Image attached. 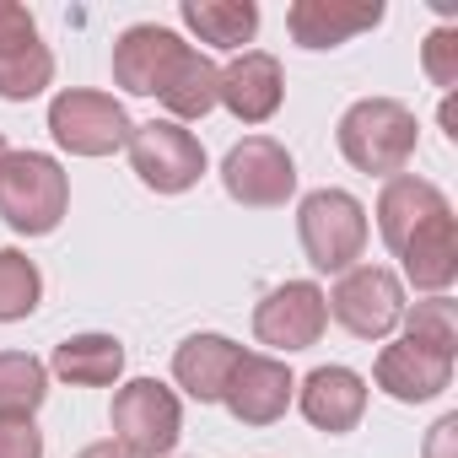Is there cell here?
<instances>
[{
  "mask_svg": "<svg viewBox=\"0 0 458 458\" xmlns=\"http://www.w3.org/2000/svg\"><path fill=\"white\" fill-rule=\"evenodd\" d=\"M345 162L356 173H377V178H394L410 167L415 157V140H420V124L415 114L399 103V98H361L340 114V130H335Z\"/></svg>",
  "mask_w": 458,
  "mask_h": 458,
  "instance_id": "1",
  "label": "cell"
},
{
  "mask_svg": "<svg viewBox=\"0 0 458 458\" xmlns=\"http://www.w3.org/2000/svg\"><path fill=\"white\" fill-rule=\"evenodd\" d=\"M71 178L44 151H6L0 157V216L22 238H49L65 221Z\"/></svg>",
  "mask_w": 458,
  "mask_h": 458,
  "instance_id": "2",
  "label": "cell"
},
{
  "mask_svg": "<svg viewBox=\"0 0 458 458\" xmlns=\"http://www.w3.org/2000/svg\"><path fill=\"white\" fill-rule=\"evenodd\" d=\"M297 238H302V254L313 270L345 276L367 249V210L345 189H313L297 205Z\"/></svg>",
  "mask_w": 458,
  "mask_h": 458,
  "instance_id": "3",
  "label": "cell"
},
{
  "mask_svg": "<svg viewBox=\"0 0 458 458\" xmlns=\"http://www.w3.org/2000/svg\"><path fill=\"white\" fill-rule=\"evenodd\" d=\"M114 442L130 458H167L183 437V404L167 383L157 377H135L114 394Z\"/></svg>",
  "mask_w": 458,
  "mask_h": 458,
  "instance_id": "4",
  "label": "cell"
},
{
  "mask_svg": "<svg viewBox=\"0 0 458 458\" xmlns=\"http://www.w3.org/2000/svg\"><path fill=\"white\" fill-rule=\"evenodd\" d=\"M49 135L71 157H114V151L130 146L135 124H130V114H124V103L114 92L71 87V92H60L49 103Z\"/></svg>",
  "mask_w": 458,
  "mask_h": 458,
  "instance_id": "5",
  "label": "cell"
},
{
  "mask_svg": "<svg viewBox=\"0 0 458 458\" xmlns=\"http://www.w3.org/2000/svg\"><path fill=\"white\" fill-rule=\"evenodd\" d=\"M324 302H329V318L345 324L356 340H388L404 318V286L383 265H351Z\"/></svg>",
  "mask_w": 458,
  "mask_h": 458,
  "instance_id": "6",
  "label": "cell"
},
{
  "mask_svg": "<svg viewBox=\"0 0 458 458\" xmlns=\"http://www.w3.org/2000/svg\"><path fill=\"white\" fill-rule=\"evenodd\" d=\"M221 189L249 210H276L297 194V162L270 135H243L221 162Z\"/></svg>",
  "mask_w": 458,
  "mask_h": 458,
  "instance_id": "7",
  "label": "cell"
},
{
  "mask_svg": "<svg viewBox=\"0 0 458 458\" xmlns=\"http://www.w3.org/2000/svg\"><path fill=\"white\" fill-rule=\"evenodd\" d=\"M124 151H130L135 178H140L146 189H157V194H183V189H194L199 173H205V146H199L183 124H173V119H146V124H135V135H130Z\"/></svg>",
  "mask_w": 458,
  "mask_h": 458,
  "instance_id": "8",
  "label": "cell"
},
{
  "mask_svg": "<svg viewBox=\"0 0 458 458\" xmlns=\"http://www.w3.org/2000/svg\"><path fill=\"white\" fill-rule=\"evenodd\" d=\"M183 60H189V44L157 22H135L114 38V81L135 98H162Z\"/></svg>",
  "mask_w": 458,
  "mask_h": 458,
  "instance_id": "9",
  "label": "cell"
},
{
  "mask_svg": "<svg viewBox=\"0 0 458 458\" xmlns=\"http://www.w3.org/2000/svg\"><path fill=\"white\" fill-rule=\"evenodd\" d=\"M324 329H329V302H324V286L313 281H286L254 308V335L270 351H308L318 345Z\"/></svg>",
  "mask_w": 458,
  "mask_h": 458,
  "instance_id": "10",
  "label": "cell"
},
{
  "mask_svg": "<svg viewBox=\"0 0 458 458\" xmlns=\"http://www.w3.org/2000/svg\"><path fill=\"white\" fill-rule=\"evenodd\" d=\"M281 98H286V71H281V60L265 55V49H243L233 65L216 71V103L233 114L238 124H265V119H276Z\"/></svg>",
  "mask_w": 458,
  "mask_h": 458,
  "instance_id": "11",
  "label": "cell"
},
{
  "mask_svg": "<svg viewBox=\"0 0 458 458\" xmlns=\"http://www.w3.org/2000/svg\"><path fill=\"white\" fill-rule=\"evenodd\" d=\"M292 399H297L292 367L281 356H254V351H243L233 383H226V394H221V404L233 410V420H243V426H276Z\"/></svg>",
  "mask_w": 458,
  "mask_h": 458,
  "instance_id": "12",
  "label": "cell"
},
{
  "mask_svg": "<svg viewBox=\"0 0 458 458\" xmlns=\"http://www.w3.org/2000/svg\"><path fill=\"white\" fill-rule=\"evenodd\" d=\"M372 377H377V388H383L388 399H399V404H426V399H437V394L453 383V356L426 351V345H415V340L404 335V340L383 345Z\"/></svg>",
  "mask_w": 458,
  "mask_h": 458,
  "instance_id": "13",
  "label": "cell"
},
{
  "mask_svg": "<svg viewBox=\"0 0 458 458\" xmlns=\"http://www.w3.org/2000/svg\"><path fill=\"white\" fill-rule=\"evenodd\" d=\"M297 404L302 415L329 431V437H345L356 431V420L367 415V377L351 372V367H313L302 383H297Z\"/></svg>",
  "mask_w": 458,
  "mask_h": 458,
  "instance_id": "14",
  "label": "cell"
},
{
  "mask_svg": "<svg viewBox=\"0 0 458 458\" xmlns=\"http://www.w3.org/2000/svg\"><path fill=\"white\" fill-rule=\"evenodd\" d=\"M447 210H453V205H447V194H442L431 178L394 173V178L383 183V194H377V233H383L388 254H399L426 221H437V216H447Z\"/></svg>",
  "mask_w": 458,
  "mask_h": 458,
  "instance_id": "15",
  "label": "cell"
},
{
  "mask_svg": "<svg viewBox=\"0 0 458 458\" xmlns=\"http://www.w3.org/2000/svg\"><path fill=\"white\" fill-rule=\"evenodd\" d=\"M243 361V345L238 340H226V335H189L178 351H173V377L189 399L199 404H221L226 383H233Z\"/></svg>",
  "mask_w": 458,
  "mask_h": 458,
  "instance_id": "16",
  "label": "cell"
},
{
  "mask_svg": "<svg viewBox=\"0 0 458 458\" xmlns=\"http://www.w3.org/2000/svg\"><path fill=\"white\" fill-rule=\"evenodd\" d=\"M377 22H383L377 0H367V6H351V0H297L286 12V28L302 49H340Z\"/></svg>",
  "mask_w": 458,
  "mask_h": 458,
  "instance_id": "17",
  "label": "cell"
},
{
  "mask_svg": "<svg viewBox=\"0 0 458 458\" xmlns=\"http://www.w3.org/2000/svg\"><path fill=\"white\" fill-rule=\"evenodd\" d=\"M394 259L404 265V281H410L415 292L442 297V292L458 281V226H453V210L437 216V221H426Z\"/></svg>",
  "mask_w": 458,
  "mask_h": 458,
  "instance_id": "18",
  "label": "cell"
},
{
  "mask_svg": "<svg viewBox=\"0 0 458 458\" xmlns=\"http://www.w3.org/2000/svg\"><path fill=\"white\" fill-rule=\"evenodd\" d=\"M49 367H55V377H65L76 388H108L124 372V345L114 335H71L55 345Z\"/></svg>",
  "mask_w": 458,
  "mask_h": 458,
  "instance_id": "19",
  "label": "cell"
},
{
  "mask_svg": "<svg viewBox=\"0 0 458 458\" xmlns=\"http://www.w3.org/2000/svg\"><path fill=\"white\" fill-rule=\"evenodd\" d=\"M178 17L210 49H243L259 33V6H254V0H183Z\"/></svg>",
  "mask_w": 458,
  "mask_h": 458,
  "instance_id": "20",
  "label": "cell"
},
{
  "mask_svg": "<svg viewBox=\"0 0 458 458\" xmlns=\"http://www.w3.org/2000/svg\"><path fill=\"white\" fill-rule=\"evenodd\" d=\"M49 399V367L28 351H0V420H33Z\"/></svg>",
  "mask_w": 458,
  "mask_h": 458,
  "instance_id": "21",
  "label": "cell"
},
{
  "mask_svg": "<svg viewBox=\"0 0 458 458\" xmlns=\"http://www.w3.org/2000/svg\"><path fill=\"white\" fill-rule=\"evenodd\" d=\"M49 81H55V55H49L44 38H28V44L0 49V98H6V103H28Z\"/></svg>",
  "mask_w": 458,
  "mask_h": 458,
  "instance_id": "22",
  "label": "cell"
},
{
  "mask_svg": "<svg viewBox=\"0 0 458 458\" xmlns=\"http://www.w3.org/2000/svg\"><path fill=\"white\" fill-rule=\"evenodd\" d=\"M157 103L167 108L173 124H183V119H205V114L216 108V65H210L199 49H189V60L178 65V76L167 81V92H162Z\"/></svg>",
  "mask_w": 458,
  "mask_h": 458,
  "instance_id": "23",
  "label": "cell"
},
{
  "mask_svg": "<svg viewBox=\"0 0 458 458\" xmlns=\"http://www.w3.org/2000/svg\"><path fill=\"white\" fill-rule=\"evenodd\" d=\"M38 297H44L38 265L28 254H17V249H0V324L33 318L38 313Z\"/></svg>",
  "mask_w": 458,
  "mask_h": 458,
  "instance_id": "24",
  "label": "cell"
},
{
  "mask_svg": "<svg viewBox=\"0 0 458 458\" xmlns=\"http://www.w3.org/2000/svg\"><path fill=\"white\" fill-rule=\"evenodd\" d=\"M399 324H404V335H410L415 345H426V351H442V356L458 351V308H453L447 297L415 302V313H404Z\"/></svg>",
  "mask_w": 458,
  "mask_h": 458,
  "instance_id": "25",
  "label": "cell"
},
{
  "mask_svg": "<svg viewBox=\"0 0 458 458\" xmlns=\"http://www.w3.org/2000/svg\"><path fill=\"white\" fill-rule=\"evenodd\" d=\"M420 65H426V76L437 81V87H458V28H437V33H426V44H420Z\"/></svg>",
  "mask_w": 458,
  "mask_h": 458,
  "instance_id": "26",
  "label": "cell"
},
{
  "mask_svg": "<svg viewBox=\"0 0 458 458\" xmlns=\"http://www.w3.org/2000/svg\"><path fill=\"white\" fill-rule=\"evenodd\" d=\"M0 458H44V431L33 420H0Z\"/></svg>",
  "mask_w": 458,
  "mask_h": 458,
  "instance_id": "27",
  "label": "cell"
},
{
  "mask_svg": "<svg viewBox=\"0 0 458 458\" xmlns=\"http://www.w3.org/2000/svg\"><path fill=\"white\" fill-rule=\"evenodd\" d=\"M38 38V22L28 6H17V0H0V49H12V44H28Z\"/></svg>",
  "mask_w": 458,
  "mask_h": 458,
  "instance_id": "28",
  "label": "cell"
},
{
  "mask_svg": "<svg viewBox=\"0 0 458 458\" xmlns=\"http://www.w3.org/2000/svg\"><path fill=\"white\" fill-rule=\"evenodd\" d=\"M453 442H458V415H442V420L431 426V442H426V458H458V453H453Z\"/></svg>",
  "mask_w": 458,
  "mask_h": 458,
  "instance_id": "29",
  "label": "cell"
},
{
  "mask_svg": "<svg viewBox=\"0 0 458 458\" xmlns=\"http://www.w3.org/2000/svg\"><path fill=\"white\" fill-rule=\"evenodd\" d=\"M76 458H130V453H124L119 442H92V447H81Z\"/></svg>",
  "mask_w": 458,
  "mask_h": 458,
  "instance_id": "30",
  "label": "cell"
},
{
  "mask_svg": "<svg viewBox=\"0 0 458 458\" xmlns=\"http://www.w3.org/2000/svg\"><path fill=\"white\" fill-rule=\"evenodd\" d=\"M442 130H447V140H458V108H453V98L442 103Z\"/></svg>",
  "mask_w": 458,
  "mask_h": 458,
  "instance_id": "31",
  "label": "cell"
},
{
  "mask_svg": "<svg viewBox=\"0 0 458 458\" xmlns=\"http://www.w3.org/2000/svg\"><path fill=\"white\" fill-rule=\"evenodd\" d=\"M6 151H12V146H6V135H0V157H6Z\"/></svg>",
  "mask_w": 458,
  "mask_h": 458,
  "instance_id": "32",
  "label": "cell"
}]
</instances>
